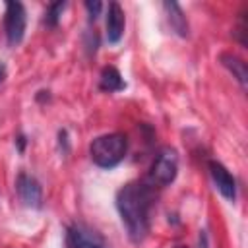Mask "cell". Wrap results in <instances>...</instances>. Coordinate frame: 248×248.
<instances>
[{"label": "cell", "mask_w": 248, "mask_h": 248, "mask_svg": "<svg viewBox=\"0 0 248 248\" xmlns=\"http://www.w3.org/2000/svg\"><path fill=\"white\" fill-rule=\"evenodd\" d=\"M83 43H85L87 52H89V54H95V50H97V46H99V37H97V33H95V31H87V33L83 35Z\"/></svg>", "instance_id": "15"}, {"label": "cell", "mask_w": 248, "mask_h": 248, "mask_svg": "<svg viewBox=\"0 0 248 248\" xmlns=\"http://www.w3.org/2000/svg\"><path fill=\"white\" fill-rule=\"evenodd\" d=\"M128 153V138L120 132L97 136L89 143V157L101 169H114Z\"/></svg>", "instance_id": "2"}, {"label": "cell", "mask_w": 248, "mask_h": 248, "mask_svg": "<svg viewBox=\"0 0 248 248\" xmlns=\"http://www.w3.org/2000/svg\"><path fill=\"white\" fill-rule=\"evenodd\" d=\"M99 89L105 93H118V91L126 89V81L114 66H105L99 76Z\"/></svg>", "instance_id": "11"}, {"label": "cell", "mask_w": 248, "mask_h": 248, "mask_svg": "<svg viewBox=\"0 0 248 248\" xmlns=\"http://www.w3.org/2000/svg\"><path fill=\"white\" fill-rule=\"evenodd\" d=\"M207 169H209V174H211V180L215 184V188L219 190V194L229 200V202H234L236 200V178L231 174V170L219 163V161H209L207 163Z\"/></svg>", "instance_id": "7"}, {"label": "cell", "mask_w": 248, "mask_h": 248, "mask_svg": "<svg viewBox=\"0 0 248 248\" xmlns=\"http://www.w3.org/2000/svg\"><path fill=\"white\" fill-rule=\"evenodd\" d=\"M66 2H50L48 6H46V10H45V16H43V23L46 25V27H50V29H54V27H58V23H60V16H62V12L66 10Z\"/></svg>", "instance_id": "12"}, {"label": "cell", "mask_w": 248, "mask_h": 248, "mask_svg": "<svg viewBox=\"0 0 248 248\" xmlns=\"http://www.w3.org/2000/svg\"><path fill=\"white\" fill-rule=\"evenodd\" d=\"M163 10H165V17H167V23L169 27L178 35V37H188L190 33V25H188V19H186V14L184 10L180 8L178 2H163Z\"/></svg>", "instance_id": "9"}, {"label": "cell", "mask_w": 248, "mask_h": 248, "mask_svg": "<svg viewBox=\"0 0 248 248\" xmlns=\"http://www.w3.org/2000/svg\"><path fill=\"white\" fill-rule=\"evenodd\" d=\"M35 99H37L39 103H46V101H50V91H48V89H41V91H37Z\"/></svg>", "instance_id": "18"}, {"label": "cell", "mask_w": 248, "mask_h": 248, "mask_svg": "<svg viewBox=\"0 0 248 248\" xmlns=\"http://www.w3.org/2000/svg\"><path fill=\"white\" fill-rule=\"evenodd\" d=\"M64 248H110V244L95 227L74 221L64 231Z\"/></svg>", "instance_id": "4"}, {"label": "cell", "mask_w": 248, "mask_h": 248, "mask_svg": "<svg viewBox=\"0 0 248 248\" xmlns=\"http://www.w3.org/2000/svg\"><path fill=\"white\" fill-rule=\"evenodd\" d=\"M176 248H186V246H176Z\"/></svg>", "instance_id": "21"}, {"label": "cell", "mask_w": 248, "mask_h": 248, "mask_svg": "<svg viewBox=\"0 0 248 248\" xmlns=\"http://www.w3.org/2000/svg\"><path fill=\"white\" fill-rule=\"evenodd\" d=\"M56 143H58V151H60L62 155H68V153H70V136H68V130H66V128L58 130V134H56Z\"/></svg>", "instance_id": "13"}, {"label": "cell", "mask_w": 248, "mask_h": 248, "mask_svg": "<svg viewBox=\"0 0 248 248\" xmlns=\"http://www.w3.org/2000/svg\"><path fill=\"white\" fill-rule=\"evenodd\" d=\"M16 192H17L19 202L25 207H31V209L43 207V186L33 174L19 170L16 176Z\"/></svg>", "instance_id": "6"}, {"label": "cell", "mask_w": 248, "mask_h": 248, "mask_svg": "<svg viewBox=\"0 0 248 248\" xmlns=\"http://www.w3.org/2000/svg\"><path fill=\"white\" fill-rule=\"evenodd\" d=\"M124 25H126V17L122 6L118 2H110L107 8V41L110 45L120 43L124 35Z\"/></svg>", "instance_id": "8"}, {"label": "cell", "mask_w": 248, "mask_h": 248, "mask_svg": "<svg viewBox=\"0 0 248 248\" xmlns=\"http://www.w3.org/2000/svg\"><path fill=\"white\" fill-rule=\"evenodd\" d=\"M244 33H246V21H244V12L240 14V19H238V25L234 29V35L238 37V43L244 46L246 45V39H244Z\"/></svg>", "instance_id": "16"}, {"label": "cell", "mask_w": 248, "mask_h": 248, "mask_svg": "<svg viewBox=\"0 0 248 248\" xmlns=\"http://www.w3.org/2000/svg\"><path fill=\"white\" fill-rule=\"evenodd\" d=\"M200 246L202 248H209V244H207V231H200Z\"/></svg>", "instance_id": "19"}, {"label": "cell", "mask_w": 248, "mask_h": 248, "mask_svg": "<svg viewBox=\"0 0 248 248\" xmlns=\"http://www.w3.org/2000/svg\"><path fill=\"white\" fill-rule=\"evenodd\" d=\"M4 79H6V66H4V62L0 60V85L4 83Z\"/></svg>", "instance_id": "20"}, {"label": "cell", "mask_w": 248, "mask_h": 248, "mask_svg": "<svg viewBox=\"0 0 248 248\" xmlns=\"http://www.w3.org/2000/svg\"><path fill=\"white\" fill-rule=\"evenodd\" d=\"M157 188L147 180H130L122 184L116 192L114 203L120 215V221L126 229L128 238L134 244L145 240L151 227V209L157 200Z\"/></svg>", "instance_id": "1"}, {"label": "cell", "mask_w": 248, "mask_h": 248, "mask_svg": "<svg viewBox=\"0 0 248 248\" xmlns=\"http://www.w3.org/2000/svg\"><path fill=\"white\" fill-rule=\"evenodd\" d=\"M16 147H17L19 153L25 151V147H27V136H25L23 132H19V134L16 136Z\"/></svg>", "instance_id": "17"}, {"label": "cell", "mask_w": 248, "mask_h": 248, "mask_svg": "<svg viewBox=\"0 0 248 248\" xmlns=\"http://www.w3.org/2000/svg\"><path fill=\"white\" fill-rule=\"evenodd\" d=\"M85 10H87V16H89V21H95L97 17H99V14H101V10H103V4L99 2V0H87L85 4Z\"/></svg>", "instance_id": "14"}, {"label": "cell", "mask_w": 248, "mask_h": 248, "mask_svg": "<svg viewBox=\"0 0 248 248\" xmlns=\"http://www.w3.org/2000/svg\"><path fill=\"white\" fill-rule=\"evenodd\" d=\"M27 27V12L21 2L10 0L4 10V35L10 46H17L25 37Z\"/></svg>", "instance_id": "5"}, {"label": "cell", "mask_w": 248, "mask_h": 248, "mask_svg": "<svg viewBox=\"0 0 248 248\" xmlns=\"http://www.w3.org/2000/svg\"><path fill=\"white\" fill-rule=\"evenodd\" d=\"M178 174V153L172 147H161L153 157V163L147 172V182L153 188H165L174 182Z\"/></svg>", "instance_id": "3"}, {"label": "cell", "mask_w": 248, "mask_h": 248, "mask_svg": "<svg viewBox=\"0 0 248 248\" xmlns=\"http://www.w3.org/2000/svg\"><path fill=\"white\" fill-rule=\"evenodd\" d=\"M219 62L223 68H227L232 78L238 81V85L242 89H246V83H248V70H246V62L242 58H238L236 54L232 52H221L219 54Z\"/></svg>", "instance_id": "10"}]
</instances>
